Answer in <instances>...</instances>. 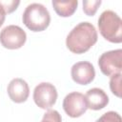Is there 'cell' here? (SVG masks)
Segmentation results:
<instances>
[{
	"mask_svg": "<svg viewBox=\"0 0 122 122\" xmlns=\"http://www.w3.org/2000/svg\"><path fill=\"white\" fill-rule=\"evenodd\" d=\"M97 42V31L90 22L77 24L67 35L66 46L73 53L81 54L88 51Z\"/></svg>",
	"mask_w": 122,
	"mask_h": 122,
	"instance_id": "6da1fadb",
	"label": "cell"
},
{
	"mask_svg": "<svg viewBox=\"0 0 122 122\" xmlns=\"http://www.w3.org/2000/svg\"><path fill=\"white\" fill-rule=\"evenodd\" d=\"M58 93L56 88L49 82L39 83L33 90V101L43 110H50L56 102Z\"/></svg>",
	"mask_w": 122,
	"mask_h": 122,
	"instance_id": "277c9868",
	"label": "cell"
},
{
	"mask_svg": "<svg viewBox=\"0 0 122 122\" xmlns=\"http://www.w3.org/2000/svg\"><path fill=\"white\" fill-rule=\"evenodd\" d=\"M98 29L101 35L111 43L122 42V20L113 10H104L98 18Z\"/></svg>",
	"mask_w": 122,
	"mask_h": 122,
	"instance_id": "3957f363",
	"label": "cell"
},
{
	"mask_svg": "<svg viewBox=\"0 0 122 122\" xmlns=\"http://www.w3.org/2000/svg\"><path fill=\"white\" fill-rule=\"evenodd\" d=\"M22 21L31 31L45 30L51 23V15L48 9L40 3L28 5L23 12Z\"/></svg>",
	"mask_w": 122,
	"mask_h": 122,
	"instance_id": "7a4b0ae2",
	"label": "cell"
},
{
	"mask_svg": "<svg viewBox=\"0 0 122 122\" xmlns=\"http://www.w3.org/2000/svg\"><path fill=\"white\" fill-rule=\"evenodd\" d=\"M101 3H102L101 0H92V1L85 0V1H83V11L87 15L92 16L97 11Z\"/></svg>",
	"mask_w": 122,
	"mask_h": 122,
	"instance_id": "4fadbf2b",
	"label": "cell"
},
{
	"mask_svg": "<svg viewBox=\"0 0 122 122\" xmlns=\"http://www.w3.org/2000/svg\"><path fill=\"white\" fill-rule=\"evenodd\" d=\"M121 72L116 73L111 76L110 80V89L112 92L117 97H121Z\"/></svg>",
	"mask_w": 122,
	"mask_h": 122,
	"instance_id": "7c38bea8",
	"label": "cell"
},
{
	"mask_svg": "<svg viewBox=\"0 0 122 122\" xmlns=\"http://www.w3.org/2000/svg\"><path fill=\"white\" fill-rule=\"evenodd\" d=\"M95 122H122L121 116L118 112L110 111L102 114Z\"/></svg>",
	"mask_w": 122,
	"mask_h": 122,
	"instance_id": "5bb4252c",
	"label": "cell"
},
{
	"mask_svg": "<svg viewBox=\"0 0 122 122\" xmlns=\"http://www.w3.org/2000/svg\"><path fill=\"white\" fill-rule=\"evenodd\" d=\"M7 92L11 101L15 103L25 102L30 95L29 85L22 78H13L10 80L8 85Z\"/></svg>",
	"mask_w": 122,
	"mask_h": 122,
	"instance_id": "9c48e42d",
	"label": "cell"
},
{
	"mask_svg": "<svg viewBox=\"0 0 122 122\" xmlns=\"http://www.w3.org/2000/svg\"><path fill=\"white\" fill-rule=\"evenodd\" d=\"M19 4H20V1H15V0H0V6L3 8V10L6 12V14L13 12L17 9Z\"/></svg>",
	"mask_w": 122,
	"mask_h": 122,
	"instance_id": "2e32d148",
	"label": "cell"
},
{
	"mask_svg": "<svg viewBox=\"0 0 122 122\" xmlns=\"http://www.w3.org/2000/svg\"><path fill=\"white\" fill-rule=\"evenodd\" d=\"M72 80L80 85H88L93 81L95 77V70L92 63L88 61L76 62L71 69Z\"/></svg>",
	"mask_w": 122,
	"mask_h": 122,
	"instance_id": "ba28073f",
	"label": "cell"
},
{
	"mask_svg": "<svg viewBox=\"0 0 122 122\" xmlns=\"http://www.w3.org/2000/svg\"><path fill=\"white\" fill-rule=\"evenodd\" d=\"M40 122H62L60 113L55 110H49L43 115V118Z\"/></svg>",
	"mask_w": 122,
	"mask_h": 122,
	"instance_id": "9a60e30c",
	"label": "cell"
},
{
	"mask_svg": "<svg viewBox=\"0 0 122 122\" xmlns=\"http://www.w3.org/2000/svg\"><path fill=\"white\" fill-rule=\"evenodd\" d=\"M62 105L65 112L72 118L80 117L88 110L85 95L78 92L68 93L65 96Z\"/></svg>",
	"mask_w": 122,
	"mask_h": 122,
	"instance_id": "52a82bcc",
	"label": "cell"
},
{
	"mask_svg": "<svg viewBox=\"0 0 122 122\" xmlns=\"http://www.w3.org/2000/svg\"><path fill=\"white\" fill-rule=\"evenodd\" d=\"M85 99L88 109L93 111L102 110L109 103V96L102 89L99 88L90 89L85 94Z\"/></svg>",
	"mask_w": 122,
	"mask_h": 122,
	"instance_id": "30bf717a",
	"label": "cell"
},
{
	"mask_svg": "<svg viewBox=\"0 0 122 122\" xmlns=\"http://www.w3.org/2000/svg\"><path fill=\"white\" fill-rule=\"evenodd\" d=\"M27 40L25 30L16 25H9L5 27L0 32L1 45L9 50L20 49Z\"/></svg>",
	"mask_w": 122,
	"mask_h": 122,
	"instance_id": "8992f818",
	"label": "cell"
},
{
	"mask_svg": "<svg viewBox=\"0 0 122 122\" xmlns=\"http://www.w3.org/2000/svg\"><path fill=\"white\" fill-rule=\"evenodd\" d=\"M5 18H6V12L3 10V8L0 6V27L3 25V23L5 21Z\"/></svg>",
	"mask_w": 122,
	"mask_h": 122,
	"instance_id": "e0dca14e",
	"label": "cell"
},
{
	"mask_svg": "<svg viewBox=\"0 0 122 122\" xmlns=\"http://www.w3.org/2000/svg\"><path fill=\"white\" fill-rule=\"evenodd\" d=\"M98 66L101 72L106 76H112L120 73L122 70V50H112L102 53L98 59Z\"/></svg>",
	"mask_w": 122,
	"mask_h": 122,
	"instance_id": "5b68a950",
	"label": "cell"
},
{
	"mask_svg": "<svg viewBox=\"0 0 122 122\" xmlns=\"http://www.w3.org/2000/svg\"><path fill=\"white\" fill-rule=\"evenodd\" d=\"M51 5L55 10V12L61 17H70L71 16L77 9L78 1L71 0V1H56L52 0Z\"/></svg>",
	"mask_w": 122,
	"mask_h": 122,
	"instance_id": "8fae6325",
	"label": "cell"
}]
</instances>
